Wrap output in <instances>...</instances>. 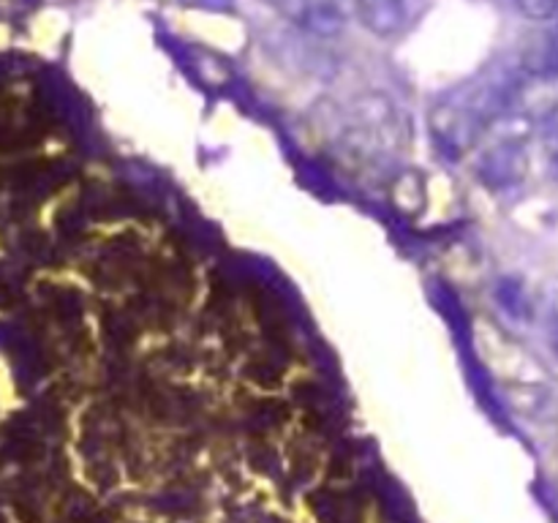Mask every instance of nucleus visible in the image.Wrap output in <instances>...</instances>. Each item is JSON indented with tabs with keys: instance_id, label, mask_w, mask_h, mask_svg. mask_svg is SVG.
<instances>
[{
	"instance_id": "1",
	"label": "nucleus",
	"mask_w": 558,
	"mask_h": 523,
	"mask_svg": "<svg viewBox=\"0 0 558 523\" xmlns=\"http://www.w3.org/2000/svg\"><path fill=\"white\" fill-rule=\"evenodd\" d=\"M526 167L529 158L521 142H496L494 147H488L480 156L477 178L488 188H512V185H518L523 180Z\"/></svg>"
},
{
	"instance_id": "2",
	"label": "nucleus",
	"mask_w": 558,
	"mask_h": 523,
	"mask_svg": "<svg viewBox=\"0 0 558 523\" xmlns=\"http://www.w3.org/2000/svg\"><path fill=\"white\" fill-rule=\"evenodd\" d=\"M283 14L292 22H298L303 31L314 33V36H338L347 25L343 9L336 0H278Z\"/></svg>"
},
{
	"instance_id": "3",
	"label": "nucleus",
	"mask_w": 558,
	"mask_h": 523,
	"mask_svg": "<svg viewBox=\"0 0 558 523\" xmlns=\"http://www.w3.org/2000/svg\"><path fill=\"white\" fill-rule=\"evenodd\" d=\"M354 9L360 22L381 38L396 36L407 25V9L401 0H354Z\"/></svg>"
},
{
	"instance_id": "4",
	"label": "nucleus",
	"mask_w": 558,
	"mask_h": 523,
	"mask_svg": "<svg viewBox=\"0 0 558 523\" xmlns=\"http://www.w3.org/2000/svg\"><path fill=\"white\" fill-rule=\"evenodd\" d=\"M523 74L539 76V80H556L558 76V31L548 33L543 41L534 44L523 58Z\"/></svg>"
},
{
	"instance_id": "5",
	"label": "nucleus",
	"mask_w": 558,
	"mask_h": 523,
	"mask_svg": "<svg viewBox=\"0 0 558 523\" xmlns=\"http://www.w3.org/2000/svg\"><path fill=\"white\" fill-rule=\"evenodd\" d=\"M392 202L401 212H420L425 205V183L417 172H403L392 183Z\"/></svg>"
},
{
	"instance_id": "6",
	"label": "nucleus",
	"mask_w": 558,
	"mask_h": 523,
	"mask_svg": "<svg viewBox=\"0 0 558 523\" xmlns=\"http://www.w3.org/2000/svg\"><path fill=\"white\" fill-rule=\"evenodd\" d=\"M496 300H499L501 308H505L510 316H515V319H529V314H532L526 289H523L521 278H512V276L501 278V281L496 283Z\"/></svg>"
},
{
	"instance_id": "7",
	"label": "nucleus",
	"mask_w": 558,
	"mask_h": 523,
	"mask_svg": "<svg viewBox=\"0 0 558 523\" xmlns=\"http://www.w3.org/2000/svg\"><path fill=\"white\" fill-rule=\"evenodd\" d=\"M515 3L529 20H550L558 14V0H515Z\"/></svg>"
},
{
	"instance_id": "8",
	"label": "nucleus",
	"mask_w": 558,
	"mask_h": 523,
	"mask_svg": "<svg viewBox=\"0 0 558 523\" xmlns=\"http://www.w3.org/2000/svg\"><path fill=\"white\" fill-rule=\"evenodd\" d=\"M183 5L191 9H207V11H229L232 9V0H180Z\"/></svg>"
},
{
	"instance_id": "9",
	"label": "nucleus",
	"mask_w": 558,
	"mask_h": 523,
	"mask_svg": "<svg viewBox=\"0 0 558 523\" xmlns=\"http://www.w3.org/2000/svg\"><path fill=\"white\" fill-rule=\"evenodd\" d=\"M545 145H548L550 156H554L558 161V120H556V123H550L548 131H545Z\"/></svg>"
},
{
	"instance_id": "10",
	"label": "nucleus",
	"mask_w": 558,
	"mask_h": 523,
	"mask_svg": "<svg viewBox=\"0 0 558 523\" xmlns=\"http://www.w3.org/2000/svg\"><path fill=\"white\" fill-rule=\"evenodd\" d=\"M550 349H554L558 357V316L554 319V325H550Z\"/></svg>"
}]
</instances>
